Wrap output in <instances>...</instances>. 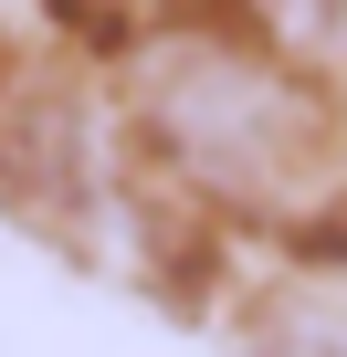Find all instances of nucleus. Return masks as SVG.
I'll list each match as a JSON object with an SVG mask.
<instances>
[{
  "label": "nucleus",
  "mask_w": 347,
  "mask_h": 357,
  "mask_svg": "<svg viewBox=\"0 0 347 357\" xmlns=\"http://www.w3.org/2000/svg\"><path fill=\"white\" fill-rule=\"evenodd\" d=\"M137 95H147L158 147L179 158L200 190L253 200V211H295V200L326 190V116L263 53H242L221 32H179V43L147 53Z\"/></svg>",
  "instance_id": "1"
},
{
  "label": "nucleus",
  "mask_w": 347,
  "mask_h": 357,
  "mask_svg": "<svg viewBox=\"0 0 347 357\" xmlns=\"http://www.w3.org/2000/svg\"><path fill=\"white\" fill-rule=\"evenodd\" d=\"M64 11H84V22H95V32H116V22H126V32H137V22H147V11H168V0H64Z\"/></svg>",
  "instance_id": "2"
}]
</instances>
